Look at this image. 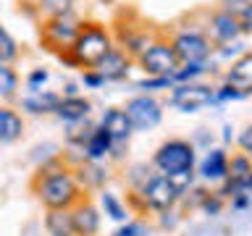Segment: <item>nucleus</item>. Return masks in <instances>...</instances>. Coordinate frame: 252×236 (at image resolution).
I'll list each match as a JSON object with an SVG mask.
<instances>
[{
    "label": "nucleus",
    "mask_w": 252,
    "mask_h": 236,
    "mask_svg": "<svg viewBox=\"0 0 252 236\" xmlns=\"http://www.w3.org/2000/svg\"><path fill=\"white\" fill-rule=\"evenodd\" d=\"M79 29H82V19L76 13L53 16V19H45L42 27H39V42H42L45 50H50L55 55L68 53Z\"/></svg>",
    "instance_id": "obj_3"
},
{
    "label": "nucleus",
    "mask_w": 252,
    "mask_h": 236,
    "mask_svg": "<svg viewBox=\"0 0 252 236\" xmlns=\"http://www.w3.org/2000/svg\"><path fill=\"white\" fill-rule=\"evenodd\" d=\"M194 145L187 139H168L163 142L160 147L155 149L153 155V165L163 176H173V173H181V171H192L194 168Z\"/></svg>",
    "instance_id": "obj_4"
},
{
    "label": "nucleus",
    "mask_w": 252,
    "mask_h": 236,
    "mask_svg": "<svg viewBox=\"0 0 252 236\" xmlns=\"http://www.w3.org/2000/svg\"><path fill=\"white\" fill-rule=\"evenodd\" d=\"M79 87H84V89H100V87H105V79H102L94 68H82Z\"/></svg>",
    "instance_id": "obj_35"
},
{
    "label": "nucleus",
    "mask_w": 252,
    "mask_h": 236,
    "mask_svg": "<svg viewBox=\"0 0 252 236\" xmlns=\"http://www.w3.org/2000/svg\"><path fill=\"white\" fill-rule=\"evenodd\" d=\"M113 236H145V228H142L139 223H126L121 226Z\"/></svg>",
    "instance_id": "obj_37"
},
{
    "label": "nucleus",
    "mask_w": 252,
    "mask_h": 236,
    "mask_svg": "<svg viewBox=\"0 0 252 236\" xmlns=\"http://www.w3.org/2000/svg\"><path fill=\"white\" fill-rule=\"evenodd\" d=\"M223 84L234 87L244 94L252 92V55L250 53H242L239 58H234L228 63L226 74H223Z\"/></svg>",
    "instance_id": "obj_15"
},
{
    "label": "nucleus",
    "mask_w": 252,
    "mask_h": 236,
    "mask_svg": "<svg viewBox=\"0 0 252 236\" xmlns=\"http://www.w3.org/2000/svg\"><path fill=\"white\" fill-rule=\"evenodd\" d=\"M250 137H252V126H244L242 129V134H239V147H242V155H250L252 152V142H250Z\"/></svg>",
    "instance_id": "obj_36"
},
{
    "label": "nucleus",
    "mask_w": 252,
    "mask_h": 236,
    "mask_svg": "<svg viewBox=\"0 0 252 236\" xmlns=\"http://www.w3.org/2000/svg\"><path fill=\"white\" fill-rule=\"evenodd\" d=\"M110 149H113V142H110V137L100 129V126H94L92 134H90V139L84 142L82 152H84V160L100 163L105 155H110Z\"/></svg>",
    "instance_id": "obj_20"
},
{
    "label": "nucleus",
    "mask_w": 252,
    "mask_h": 236,
    "mask_svg": "<svg viewBox=\"0 0 252 236\" xmlns=\"http://www.w3.org/2000/svg\"><path fill=\"white\" fill-rule=\"evenodd\" d=\"M58 100H61L58 92L37 89V92H29L27 97H21V110L29 116H45V113H53Z\"/></svg>",
    "instance_id": "obj_19"
},
{
    "label": "nucleus",
    "mask_w": 252,
    "mask_h": 236,
    "mask_svg": "<svg viewBox=\"0 0 252 236\" xmlns=\"http://www.w3.org/2000/svg\"><path fill=\"white\" fill-rule=\"evenodd\" d=\"M113 47L116 45H113L110 27H105L100 21H82V29H79L68 53L76 60L79 68H94Z\"/></svg>",
    "instance_id": "obj_2"
},
{
    "label": "nucleus",
    "mask_w": 252,
    "mask_h": 236,
    "mask_svg": "<svg viewBox=\"0 0 252 236\" xmlns=\"http://www.w3.org/2000/svg\"><path fill=\"white\" fill-rule=\"evenodd\" d=\"M100 205H102V210H105V215L110 220H116V223H126L129 212H126L124 202L118 200L113 192H105V189H102V192H100Z\"/></svg>",
    "instance_id": "obj_26"
},
{
    "label": "nucleus",
    "mask_w": 252,
    "mask_h": 236,
    "mask_svg": "<svg viewBox=\"0 0 252 236\" xmlns=\"http://www.w3.org/2000/svg\"><path fill=\"white\" fill-rule=\"evenodd\" d=\"M220 11L231 13L239 21L242 37L252 34V0H220Z\"/></svg>",
    "instance_id": "obj_22"
},
{
    "label": "nucleus",
    "mask_w": 252,
    "mask_h": 236,
    "mask_svg": "<svg viewBox=\"0 0 252 236\" xmlns=\"http://www.w3.org/2000/svg\"><path fill=\"white\" fill-rule=\"evenodd\" d=\"M74 3L76 0H37V11L42 13L45 19H53V16L74 13Z\"/></svg>",
    "instance_id": "obj_29"
},
{
    "label": "nucleus",
    "mask_w": 252,
    "mask_h": 236,
    "mask_svg": "<svg viewBox=\"0 0 252 236\" xmlns=\"http://www.w3.org/2000/svg\"><path fill=\"white\" fill-rule=\"evenodd\" d=\"M205 37L210 39V45L213 47H220V45H228V42H234V39H239L242 37V31H239V21L234 19L231 13H226V11H213L208 16V21H205Z\"/></svg>",
    "instance_id": "obj_11"
},
{
    "label": "nucleus",
    "mask_w": 252,
    "mask_h": 236,
    "mask_svg": "<svg viewBox=\"0 0 252 236\" xmlns=\"http://www.w3.org/2000/svg\"><path fill=\"white\" fill-rule=\"evenodd\" d=\"M226 171H228V152L223 147H213L205 152V157L197 165V176L208 184H220L226 178Z\"/></svg>",
    "instance_id": "obj_14"
},
{
    "label": "nucleus",
    "mask_w": 252,
    "mask_h": 236,
    "mask_svg": "<svg viewBox=\"0 0 252 236\" xmlns=\"http://www.w3.org/2000/svg\"><path fill=\"white\" fill-rule=\"evenodd\" d=\"M168 42L173 47V53H176L179 63H208L213 58V45L200 27L179 29Z\"/></svg>",
    "instance_id": "obj_5"
},
{
    "label": "nucleus",
    "mask_w": 252,
    "mask_h": 236,
    "mask_svg": "<svg viewBox=\"0 0 252 236\" xmlns=\"http://www.w3.org/2000/svg\"><path fill=\"white\" fill-rule=\"evenodd\" d=\"M19 55H21L19 42H16L11 31L0 24V63H11L13 66V60H19Z\"/></svg>",
    "instance_id": "obj_28"
},
{
    "label": "nucleus",
    "mask_w": 252,
    "mask_h": 236,
    "mask_svg": "<svg viewBox=\"0 0 252 236\" xmlns=\"http://www.w3.org/2000/svg\"><path fill=\"white\" fill-rule=\"evenodd\" d=\"M97 126L108 134L113 145H126V142L131 139V134H134L131 121L126 118V113H124L121 108H108L105 113H102V118H100Z\"/></svg>",
    "instance_id": "obj_13"
},
{
    "label": "nucleus",
    "mask_w": 252,
    "mask_h": 236,
    "mask_svg": "<svg viewBox=\"0 0 252 236\" xmlns=\"http://www.w3.org/2000/svg\"><path fill=\"white\" fill-rule=\"evenodd\" d=\"M34 192L47 210H71L76 202H82L76 176L66 165H42L34 181Z\"/></svg>",
    "instance_id": "obj_1"
},
{
    "label": "nucleus",
    "mask_w": 252,
    "mask_h": 236,
    "mask_svg": "<svg viewBox=\"0 0 252 236\" xmlns=\"http://www.w3.org/2000/svg\"><path fill=\"white\" fill-rule=\"evenodd\" d=\"M131 68H134V60L126 53L118 50V47H113V50H110L105 58L97 63V66H94V71L105 79V84L108 82H124V79H129Z\"/></svg>",
    "instance_id": "obj_12"
},
{
    "label": "nucleus",
    "mask_w": 252,
    "mask_h": 236,
    "mask_svg": "<svg viewBox=\"0 0 252 236\" xmlns=\"http://www.w3.org/2000/svg\"><path fill=\"white\" fill-rule=\"evenodd\" d=\"M19 89H21L19 71H16L11 63H0V100L3 102L16 100L19 97Z\"/></svg>",
    "instance_id": "obj_24"
},
{
    "label": "nucleus",
    "mask_w": 252,
    "mask_h": 236,
    "mask_svg": "<svg viewBox=\"0 0 252 236\" xmlns=\"http://www.w3.org/2000/svg\"><path fill=\"white\" fill-rule=\"evenodd\" d=\"M71 223L76 236H94L100 231V212L92 202H76L71 207Z\"/></svg>",
    "instance_id": "obj_16"
},
{
    "label": "nucleus",
    "mask_w": 252,
    "mask_h": 236,
    "mask_svg": "<svg viewBox=\"0 0 252 236\" xmlns=\"http://www.w3.org/2000/svg\"><path fill=\"white\" fill-rule=\"evenodd\" d=\"M200 207L205 215H210V218H216L220 210H223V200L216 194V192H205L202 194V200H200Z\"/></svg>",
    "instance_id": "obj_34"
},
{
    "label": "nucleus",
    "mask_w": 252,
    "mask_h": 236,
    "mask_svg": "<svg viewBox=\"0 0 252 236\" xmlns=\"http://www.w3.org/2000/svg\"><path fill=\"white\" fill-rule=\"evenodd\" d=\"M53 113L58 116L61 121H66V123L84 121V118H90V113H92V102L87 100L84 94H74V97H61Z\"/></svg>",
    "instance_id": "obj_17"
},
{
    "label": "nucleus",
    "mask_w": 252,
    "mask_h": 236,
    "mask_svg": "<svg viewBox=\"0 0 252 236\" xmlns=\"http://www.w3.org/2000/svg\"><path fill=\"white\" fill-rule=\"evenodd\" d=\"M134 87H137L142 94H155V92L171 89L173 82H171V76H142Z\"/></svg>",
    "instance_id": "obj_31"
},
{
    "label": "nucleus",
    "mask_w": 252,
    "mask_h": 236,
    "mask_svg": "<svg viewBox=\"0 0 252 236\" xmlns=\"http://www.w3.org/2000/svg\"><path fill=\"white\" fill-rule=\"evenodd\" d=\"M47 82H50V71H47L45 66H37V68H32L29 74H27V89L29 92L42 89Z\"/></svg>",
    "instance_id": "obj_33"
},
{
    "label": "nucleus",
    "mask_w": 252,
    "mask_h": 236,
    "mask_svg": "<svg viewBox=\"0 0 252 236\" xmlns=\"http://www.w3.org/2000/svg\"><path fill=\"white\" fill-rule=\"evenodd\" d=\"M126 118L131 121L134 131H150L160 123L163 118V102L155 97V94H134V97L126 100V105L121 108Z\"/></svg>",
    "instance_id": "obj_9"
},
{
    "label": "nucleus",
    "mask_w": 252,
    "mask_h": 236,
    "mask_svg": "<svg viewBox=\"0 0 252 236\" xmlns=\"http://www.w3.org/2000/svg\"><path fill=\"white\" fill-rule=\"evenodd\" d=\"M66 142L71 147H84V142L90 139V134L94 129V123H90V118H84V121H74V123H66Z\"/></svg>",
    "instance_id": "obj_27"
},
{
    "label": "nucleus",
    "mask_w": 252,
    "mask_h": 236,
    "mask_svg": "<svg viewBox=\"0 0 252 236\" xmlns=\"http://www.w3.org/2000/svg\"><path fill=\"white\" fill-rule=\"evenodd\" d=\"M247 94L239 92V89H234V87H228V84H220L213 89V105H220V102H234V100H244Z\"/></svg>",
    "instance_id": "obj_32"
},
{
    "label": "nucleus",
    "mask_w": 252,
    "mask_h": 236,
    "mask_svg": "<svg viewBox=\"0 0 252 236\" xmlns=\"http://www.w3.org/2000/svg\"><path fill=\"white\" fill-rule=\"evenodd\" d=\"M210 71V60L208 63H179V68L173 71L171 82L173 84H187V82H197Z\"/></svg>",
    "instance_id": "obj_25"
},
{
    "label": "nucleus",
    "mask_w": 252,
    "mask_h": 236,
    "mask_svg": "<svg viewBox=\"0 0 252 236\" xmlns=\"http://www.w3.org/2000/svg\"><path fill=\"white\" fill-rule=\"evenodd\" d=\"M24 134V116L11 105H0V145H13Z\"/></svg>",
    "instance_id": "obj_18"
},
{
    "label": "nucleus",
    "mask_w": 252,
    "mask_h": 236,
    "mask_svg": "<svg viewBox=\"0 0 252 236\" xmlns=\"http://www.w3.org/2000/svg\"><path fill=\"white\" fill-rule=\"evenodd\" d=\"M134 63L145 71V76H173V71L179 68L176 53H173L168 39H163V37H155Z\"/></svg>",
    "instance_id": "obj_7"
},
{
    "label": "nucleus",
    "mask_w": 252,
    "mask_h": 236,
    "mask_svg": "<svg viewBox=\"0 0 252 236\" xmlns=\"http://www.w3.org/2000/svg\"><path fill=\"white\" fill-rule=\"evenodd\" d=\"M61 97H74V94H82V92H79V84L76 82H66V84H63L61 87Z\"/></svg>",
    "instance_id": "obj_39"
},
{
    "label": "nucleus",
    "mask_w": 252,
    "mask_h": 236,
    "mask_svg": "<svg viewBox=\"0 0 252 236\" xmlns=\"http://www.w3.org/2000/svg\"><path fill=\"white\" fill-rule=\"evenodd\" d=\"M223 142H226V145H228V142H234V129H231V123L223 126Z\"/></svg>",
    "instance_id": "obj_40"
},
{
    "label": "nucleus",
    "mask_w": 252,
    "mask_h": 236,
    "mask_svg": "<svg viewBox=\"0 0 252 236\" xmlns=\"http://www.w3.org/2000/svg\"><path fill=\"white\" fill-rule=\"evenodd\" d=\"M242 53H250L247 37H239V39H234V42H228V45H220V47H213V55H216L218 60H234V58H239Z\"/></svg>",
    "instance_id": "obj_30"
},
{
    "label": "nucleus",
    "mask_w": 252,
    "mask_h": 236,
    "mask_svg": "<svg viewBox=\"0 0 252 236\" xmlns=\"http://www.w3.org/2000/svg\"><path fill=\"white\" fill-rule=\"evenodd\" d=\"M74 176H76L79 189H100V186L108 181V171L102 168L100 163L84 160V163L74 171Z\"/></svg>",
    "instance_id": "obj_21"
},
{
    "label": "nucleus",
    "mask_w": 252,
    "mask_h": 236,
    "mask_svg": "<svg viewBox=\"0 0 252 236\" xmlns=\"http://www.w3.org/2000/svg\"><path fill=\"white\" fill-rule=\"evenodd\" d=\"M45 228L50 236H76L74 223H71V210H47Z\"/></svg>",
    "instance_id": "obj_23"
},
{
    "label": "nucleus",
    "mask_w": 252,
    "mask_h": 236,
    "mask_svg": "<svg viewBox=\"0 0 252 236\" xmlns=\"http://www.w3.org/2000/svg\"><path fill=\"white\" fill-rule=\"evenodd\" d=\"M139 200H142V207L145 210H155V212H165V210H173L176 202L181 200V192L176 189V184L163 176V173H153L145 184L139 186Z\"/></svg>",
    "instance_id": "obj_6"
},
{
    "label": "nucleus",
    "mask_w": 252,
    "mask_h": 236,
    "mask_svg": "<svg viewBox=\"0 0 252 236\" xmlns=\"http://www.w3.org/2000/svg\"><path fill=\"white\" fill-rule=\"evenodd\" d=\"M213 89L216 87H210L205 82L173 84L168 92V105L176 108L179 113H197V110L213 105Z\"/></svg>",
    "instance_id": "obj_8"
},
{
    "label": "nucleus",
    "mask_w": 252,
    "mask_h": 236,
    "mask_svg": "<svg viewBox=\"0 0 252 236\" xmlns=\"http://www.w3.org/2000/svg\"><path fill=\"white\" fill-rule=\"evenodd\" d=\"M110 34H113V45L131 60H137L145 53V47L155 39L147 27H131V24H118L116 29H110Z\"/></svg>",
    "instance_id": "obj_10"
},
{
    "label": "nucleus",
    "mask_w": 252,
    "mask_h": 236,
    "mask_svg": "<svg viewBox=\"0 0 252 236\" xmlns=\"http://www.w3.org/2000/svg\"><path fill=\"white\" fill-rule=\"evenodd\" d=\"M231 207L234 210H247L250 207V192H239L231 197Z\"/></svg>",
    "instance_id": "obj_38"
}]
</instances>
